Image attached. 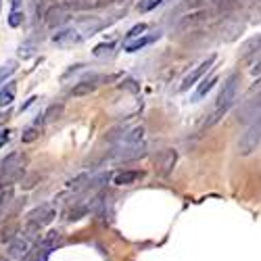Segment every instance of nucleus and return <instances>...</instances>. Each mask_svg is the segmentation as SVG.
<instances>
[{
    "label": "nucleus",
    "instance_id": "23",
    "mask_svg": "<svg viewBox=\"0 0 261 261\" xmlns=\"http://www.w3.org/2000/svg\"><path fill=\"white\" fill-rule=\"evenodd\" d=\"M63 113V105H50L48 109H46V113H44V121H54V119H59Z\"/></svg>",
    "mask_w": 261,
    "mask_h": 261
},
{
    "label": "nucleus",
    "instance_id": "18",
    "mask_svg": "<svg viewBox=\"0 0 261 261\" xmlns=\"http://www.w3.org/2000/svg\"><path fill=\"white\" fill-rule=\"evenodd\" d=\"M15 92H17L15 82H8L6 88L0 90V107H8V105H11V102L15 100Z\"/></svg>",
    "mask_w": 261,
    "mask_h": 261
},
{
    "label": "nucleus",
    "instance_id": "7",
    "mask_svg": "<svg viewBox=\"0 0 261 261\" xmlns=\"http://www.w3.org/2000/svg\"><path fill=\"white\" fill-rule=\"evenodd\" d=\"M175 163H178V151H174V148H165V151H161L159 155L155 157L157 174L163 175V178H167V175L174 172Z\"/></svg>",
    "mask_w": 261,
    "mask_h": 261
},
{
    "label": "nucleus",
    "instance_id": "3",
    "mask_svg": "<svg viewBox=\"0 0 261 261\" xmlns=\"http://www.w3.org/2000/svg\"><path fill=\"white\" fill-rule=\"evenodd\" d=\"M259 142H261V119L257 117L253 124L247 128V132L240 136V140H238V155H242V157L251 155L257 148Z\"/></svg>",
    "mask_w": 261,
    "mask_h": 261
},
{
    "label": "nucleus",
    "instance_id": "16",
    "mask_svg": "<svg viewBox=\"0 0 261 261\" xmlns=\"http://www.w3.org/2000/svg\"><path fill=\"white\" fill-rule=\"evenodd\" d=\"M257 50H261V34L259 36H253V38H249L245 44L240 46V54L245 59L253 57V54H257Z\"/></svg>",
    "mask_w": 261,
    "mask_h": 261
},
{
    "label": "nucleus",
    "instance_id": "19",
    "mask_svg": "<svg viewBox=\"0 0 261 261\" xmlns=\"http://www.w3.org/2000/svg\"><path fill=\"white\" fill-rule=\"evenodd\" d=\"M17 232H19V221L11 219L6 223V226L2 228V234H0V240L2 242H11L13 238H17Z\"/></svg>",
    "mask_w": 261,
    "mask_h": 261
},
{
    "label": "nucleus",
    "instance_id": "38",
    "mask_svg": "<svg viewBox=\"0 0 261 261\" xmlns=\"http://www.w3.org/2000/svg\"><path fill=\"white\" fill-rule=\"evenodd\" d=\"M259 119H261V115H259Z\"/></svg>",
    "mask_w": 261,
    "mask_h": 261
},
{
    "label": "nucleus",
    "instance_id": "10",
    "mask_svg": "<svg viewBox=\"0 0 261 261\" xmlns=\"http://www.w3.org/2000/svg\"><path fill=\"white\" fill-rule=\"evenodd\" d=\"M61 242H63V234H61V232H59V230H48V232H46V234L38 240V247H36V249H38L40 253L48 255L50 251H54V249L61 245Z\"/></svg>",
    "mask_w": 261,
    "mask_h": 261
},
{
    "label": "nucleus",
    "instance_id": "14",
    "mask_svg": "<svg viewBox=\"0 0 261 261\" xmlns=\"http://www.w3.org/2000/svg\"><path fill=\"white\" fill-rule=\"evenodd\" d=\"M142 136H144V128L142 126H136L132 130H128L126 134L115 136V140H117V146H121V144H136V142L142 140Z\"/></svg>",
    "mask_w": 261,
    "mask_h": 261
},
{
    "label": "nucleus",
    "instance_id": "32",
    "mask_svg": "<svg viewBox=\"0 0 261 261\" xmlns=\"http://www.w3.org/2000/svg\"><path fill=\"white\" fill-rule=\"evenodd\" d=\"M8 142V130H0V148Z\"/></svg>",
    "mask_w": 261,
    "mask_h": 261
},
{
    "label": "nucleus",
    "instance_id": "4",
    "mask_svg": "<svg viewBox=\"0 0 261 261\" xmlns=\"http://www.w3.org/2000/svg\"><path fill=\"white\" fill-rule=\"evenodd\" d=\"M238 84H240V73H232V76L223 82V88L218 96V109H230V105L236 100V92H238Z\"/></svg>",
    "mask_w": 261,
    "mask_h": 261
},
{
    "label": "nucleus",
    "instance_id": "26",
    "mask_svg": "<svg viewBox=\"0 0 261 261\" xmlns=\"http://www.w3.org/2000/svg\"><path fill=\"white\" fill-rule=\"evenodd\" d=\"M144 32H146V23H138L126 34V40H134V38H138V36H142Z\"/></svg>",
    "mask_w": 261,
    "mask_h": 261
},
{
    "label": "nucleus",
    "instance_id": "36",
    "mask_svg": "<svg viewBox=\"0 0 261 261\" xmlns=\"http://www.w3.org/2000/svg\"><path fill=\"white\" fill-rule=\"evenodd\" d=\"M21 0H13V11H17V6H19Z\"/></svg>",
    "mask_w": 261,
    "mask_h": 261
},
{
    "label": "nucleus",
    "instance_id": "31",
    "mask_svg": "<svg viewBox=\"0 0 261 261\" xmlns=\"http://www.w3.org/2000/svg\"><path fill=\"white\" fill-rule=\"evenodd\" d=\"M109 50H113V44H100V46H96V48H94V54H96V57H100V54H105Z\"/></svg>",
    "mask_w": 261,
    "mask_h": 261
},
{
    "label": "nucleus",
    "instance_id": "29",
    "mask_svg": "<svg viewBox=\"0 0 261 261\" xmlns=\"http://www.w3.org/2000/svg\"><path fill=\"white\" fill-rule=\"evenodd\" d=\"M207 2H218V0H184V8H190V11H192V8H201L203 4H207Z\"/></svg>",
    "mask_w": 261,
    "mask_h": 261
},
{
    "label": "nucleus",
    "instance_id": "6",
    "mask_svg": "<svg viewBox=\"0 0 261 261\" xmlns=\"http://www.w3.org/2000/svg\"><path fill=\"white\" fill-rule=\"evenodd\" d=\"M71 19V8L67 6V2H61V4H54L50 6L44 15V21L48 27H59L63 23H67Z\"/></svg>",
    "mask_w": 261,
    "mask_h": 261
},
{
    "label": "nucleus",
    "instance_id": "37",
    "mask_svg": "<svg viewBox=\"0 0 261 261\" xmlns=\"http://www.w3.org/2000/svg\"><path fill=\"white\" fill-rule=\"evenodd\" d=\"M0 261H6V257H0Z\"/></svg>",
    "mask_w": 261,
    "mask_h": 261
},
{
    "label": "nucleus",
    "instance_id": "20",
    "mask_svg": "<svg viewBox=\"0 0 261 261\" xmlns=\"http://www.w3.org/2000/svg\"><path fill=\"white\" fill-rule=\"evenodd\" d=\"M88 182H90V175H88V174H80L78 178H73V180L67 184V188L73 190V192H82V190L88 186Z\"/></svg>",
    "mask_w": 261,
    "mask_h": 261
},
{
    "label": "nucleus",
    "instance_id": "9",
    "mask_svg": "<svg viewBox=\"0 0 261 261\" xmlns=\"http://www.w3.org/2000/svg\"><path fill=\"white\" fill-rule=\"evenodd\" d=\"M259 115H261V94L257 98L247 100L238 109V121H242V124H253Z\"/></svg>",
    "mask_w": 261,
    "mask_h": 261
},
{
    "label": "nucleus",
    "instance_id": "30",
    "mask_svg": "<svg viewBox=\"0 0 261 261\" xmlns=\"http://www.w3.org/2000/svg\"><path fill=\"white\" fill-rule=\"evenodd\" d=\"M21 23H23V13L13 11L11 17H8V25H11V27H17V25H21Z\"/></svg>",
    "mask_w": 261,
    "mask_h": 261
},
{
    "label": "nucleus",
    "instance_id": "2",
    "mask_svg": "<svg viewBox=\"0 0 261 261\" xmlns=\"http://www.w3.org/2000/svg\"><path fill=\"white\" fill-rule=\"evenodd\" d=\"M54 218H57V209H54L50 203L40 205V207L30 211L25 218V234H27L25 238H34L44 226H48Z\"/></svg>",
    "mask_w": 261,
    "mask_h": 261
},
{
    "label": "nucleus",
    "instance_id": "25",
    "mask_svg": "<svg viewBox=\"0 0 261 261\" xmlns=\"http://www.w3.org/2000/svg\"><path fill=\"white\" fill-rule=\"evenodd\" d=\"M165 0H140V4H138V11L140 13H146V11H153L159 4H163Z\"/></svg>",
    "mask_w": 261,
    "mask_h": 261
},
{
    "label": "nucleus",
    "instance_id": "1",
    "mask_svg": "<svg viewBox=\"0 0 261 261\" xmlns=\"http://www.w3.org/2000/svg\"><path fill=\"white\" fill-rule=\"evenodd\" d=\"M25 163L27 159L21 153H11L6 159H2V163H0V186L11 188V184L21 180V175L25 174Z\"/></svg>",
    "mask_w": 261,
    "mask_h": 261
},
{
    "label": "nucleus",
    "instance_id": "11",
    "mask_svg": "<svg viewBox=\"0 0 261 261\" xmlns=\"http://www.w3.org/2000/svg\"><path fill=\"white\" fill-rule=\"evenodd\" d=\"M30 255V238L25 236H17L8 242V257L13 259H27Z\"/></svg>",
    "mask_w": 261,
    "mask_h": 261
},
{
    "label": "nucleus",
    "instance_id": "8",
    "mask_svg": "<svg viewBox=\"0 0 261 261\" xmlns=\"http://www.w3.org/2000/svg\"><path fill=\"white\" fill-rule=\"evenodd\" d=\"M213 63H216V54H211V57L209 59H205L201 65H199V67H194L190 73H188V76H186L184 80H182V86H180V92H186V90H188L190 86H194V84H197L201 78H203V73L205 71H207V69H211L213 67Z\"/></svg>",
    "mask_w": 261,
    "mask_h": 261
},
{
    "label": "nucleus",
    "instance_id": "13",
    "mask_svg": "<svg viewBox=\"0 0 261 261\" xmlns=\"http://www.w3.org/2000/svg\"><path fill=\"white\" fill-rule=\"evenodd\" d=\"M82 40H84V36L76 30H63V32L52 36V42L59 44V46H73V44H78Z\"/></svg>",
    "mask_w": 261,
    "mask_h": 261
},
{
    "label": "nucleus",
    "instance_id": "12",
    "mask_svg": "<svg viewBox=\"0 0 261 261\" xmlns=\"http://www.w3.org/2000/svg\"><path fill=\"white\" fill-rule=\"evenodd\" d=\"M144 178V172H138V170H124V172H117L113 175V184L115 186H132L138 180Z\"/></svg>",
    "mask_w": 261,
    "mask_h": 261
},
{
    "label": "nucleus",
    "instance_id": "35",
    "mask_svg": "<svg viewBox=\"0 0 261 261\" xmlns=\"http://www.w3.org/2000/svg\"><path fill=\"white\" fill-rule=\"evenodd\" d=\"M8 117H11V111H6V113H2V115H0V124H4V121H6Z\"/></svg>",
    "mask_w": 261,
    "mask_h": 261
},
{
    "label": "nucleus",
    "instance_id": "21",
    "mask_svg": "<svg viewBox=\"0 0 261 261\" xmlns=\"http://www.w3.org/2000/svg\"><path fill=\"white\" fill-rule=\"evenodd\" d=\"M218 84V78H211V80H203L201 84H199V88H197V92H194V100H199V98H203V96H207V92L216 86Z\"/></svg>",
    "mask_w": 261,
    "mask_h": 261
},
{
    "label": "nucleus",
    "instance_id": "33",
    "mask_svg": "<svg viewBox=\"0 0 261 261\" xmlns=\"http://www.w3.org/2000/svg\"><path fill=\"white\" fill-rule=\"evenodd\" d=\"M115 2H121V0H96L94 6H109V4H115Z\"/></svg>",
    "mask_w": 261,
    "mask_h": 261
},
{
    "label": "nucleus",
    "instance_id": "28",
    "mask_svg": "<svg viewBox=\"0 0 261 261\" xmlns=\"http://www.w3.org/2000/svg\"><path fill=\"white\" fill-rule=\"evenodd\" d=\"M38 180H40V175H38V174H30V175H25V174H23L21 186H23L25 190H27V188H34V186H36V182H38Z\"/></svg>",
    "mask_w": 261,
    "mask_h": 261
},
{
    "label": "nucleus",
    "instance_id": "17",
    "mask_svg": "<svg viewBox=\"0 0 261 261\" xmlns=\"http://www.w3.org/2000/svg\"><path fill=\"white\" fill-rule=\"evenodd\" d=\"M94 80H96V78H92V80H84V82L76 84V86H73V90H71V96H88L90 92H94L96 86H98V84H96Z\"/></svg>",
    "mask_w": 261,
    "mask_h": 261
},
{
    "label": "nucleus",
    "instance_id": "24",
    "mask_svg": "<svg viewBox=\"0 0 261 261\" xmlns=\"http://www.w3.org/2000/svg\"><path fill=\"white\" fill-rule=\"evenodd\" d=\"M15 63L11 61V63H6V65H2V67H0V84H4L8 78H11L13 76V73H15Z\"/></svg>",
    "mask_w": 261,
    "mask_h": 261
},
{
    "label": "nucleus",
    "instance_id": "5",
    "mask_svg": "<svg viewBox=\"0 0 261 261\" xmlns=\"http://www.w3.org/2000/svg\"><path fill=\"white\" fill-rule=\"evenodd\" d=\"M146 157V144L144 142H136V144H121L113 151V161L121 163V161H136Z\"/></svg>",
    "mask_w": 261,
    "mask_h": 261
},
{
    "label": "nucleus",
    "instance_id": "27",
    "mask_svg": "<svg viewBox=\"0 0 261 261\" xmlns=\"http://www.w3.org/2000/svg\"><path fill=\"white\" fill-rule=\"evenodd\" d=\"M38 136H40L38 128H27V130H23V134H21V142H34Z\"/></svg>",
    "mask_w": 261,
    "mask_h": 261
},
{
    "label": "nucleus",
    "instance_id": "22",
    "mask_svg": "<svg viewBox=\"0 0 261 261\" xmlns=\"http://www.w3.org/2000/svg\"><path fill=\"white\" fill-rule=\"evenodd\" d=\"M11 201H13V190H11V188H4L2 194H0V219L4 218L6 207L11 205Z\"/></svg>",
    "mask_w": 261,
    "mask_h": 261
},
{
    "label": "nucleus",
    "instance_id": "15",
    "mask_svg": "<svg viewBox=\"0 0 261 261\" xmlns=\"http://www.w3.org/2000/svg\"><path fill=\"white\" fill-rule=\"evenodd\" d=\"M155 38H157V36H138L136 40H126L124 42V50L126 52H136V50L144 48L146 44H151Z\"/></svg>",
    "mask_w": 261,
    "mask_h": 261
},
{
    "label": "nucleus",
    "instance_id": "34",
    "mask_svg": "<svg viewBox=\"0 0 261 261\" xmlns=\"http://www.w3.org/2000/svg\"><path fill=\"white\" fill-rule=\"evenodd\" d=\"M251 73H253V76H261V57H259V61L253 65V69H251Z\"/></svg>",
    "mask_w": 261,
    "mask_h": 261
}]
</instances>
